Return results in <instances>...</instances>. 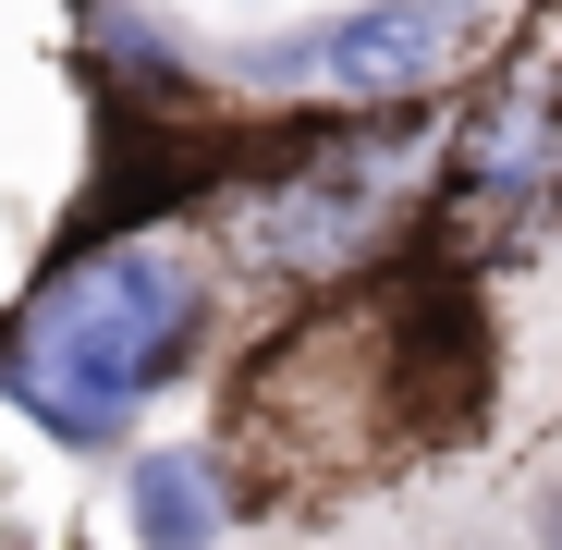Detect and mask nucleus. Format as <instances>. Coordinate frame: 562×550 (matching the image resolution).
Here are the masks:
<instances>
[{
  "instance_id": "1",
  "label": "nucleus",
  "mask_w": 562,
  "mask_h": 550,
  "mask_svg": "<svg viewBox=\"0 0 562 550\" xmlns=\"http://www.w3.org/2000/svg\"><path fill=\"white\" fill-rule=\"evenodd\" d=\"M196 282L159 257V245H99V257H74L61 282L37 294V318L13 330V404L74 440V452H111L135 428V404L171 380L183 355H196Z\"/></svg>"
},
{
  "instance_id": "3",
  "label": "nucleus",
  "mask_w": 562,
  "mask_h": 550,
  "mask_svg": "<svg viewBox=\"0 0 562 550\" xmlns=\"http://www.w3.org/2000/svg\"><path fill=\"white\" fill-rule=\"evenodd\" d=\"M123 514H135V538H147V550H209V538H221V490H209L196 452H135Z\"/></svg>"
},
{
  "instance_id": "2",
  "label": "nucleus",
  "mask_w": 562,
  "mask_h": 550,
  "mask_svg": "<svg viewBox=\"0 0 562 550\" xmlns=\"http://www.w3.org/2000/svg\"><path fill=\"white\" fill-rule=\"evenodd\" d=\"M464 0H367V13L294 25L245 49V86H281V99H416V86L452 61Z\"/></svg>"
},
{
  "instance_id": "4",
  "label": "nucleus",
  "mask_w": 562,
  "mask_h": 550,
  "mask_svg": "<svg viewBox=\"0 0 562 550\" xmlns=\"http://www.w3.org/2000/svg\"><path fill=\"white\" fill-rule=\"evenodd\" d=\"M550 550H562V514H550Z\"/></svg>"
}]
</instances>
